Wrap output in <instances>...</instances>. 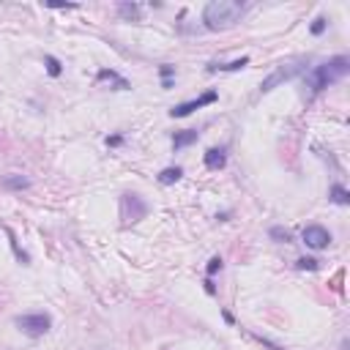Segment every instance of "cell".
<instances>
[{
	"label": "cell",
	"mask_w": 350,
	"mask_h": 350,
	"mask_svg": "<svg viewBox=\"0 0 350 350\" xmlns=\"http://www.w3.org/2000/svg\"><path fill=\"white\" fill-rule=\"evenodd\" d=\"M268 235H271L274 241H279V244H290V241H293V233L285 230V227H271Z\"/></svg>",
	"instance_id": "cell-16"
},
{
	"label": "cell",
	"mask_w": 350,
	"mask_h": 350,
	"mask_svg": "<svg viewBox=\"0 0 350 350\" xmlns=\"http://www.w3.org/2000/svg\"><path fill=\"white\" fill-rule=\"evenodd\" d=\"M326 28H328V19H326V17H318V19L312 22V28H309V30H312V36H323V33H326Z\"/></svg>",
	"instance_id": "cell-19"
},
{
	"label": "cell",
	"mask_w": 350,
	"mask_h": 350,
	"mask_svg": "<svg viewBox=\"0 0 350 350\" xmlns=\"http://www.w3.org/2000/svg\"><path fill=\"white\" fill-rule=\"evenodd\" d=\"M244 17V3L238 0H211L203 11V22L208 30H225Z\"/></svg>",
	"instance_id": "cell-2"
},
{
	"label": "cell",
	"mask_w": 350,
	"mask_h": 350,
	"mask_svg": "<svg viewBox=\"0 0 350 350\" xmlns=\"http://www.w3.org/2000/svg\"><path fill=\"white\" fill-rule=\"evenodd\" d=\"M44 63H47V71H50V77H60L63 66H60V60H58L55 55H47V58H44Z\"/></svg>",
	"instance_id": "cell-17"
},
{
	"label": "cell",
	"mask_w": 350,
	"mask_h": 350,
	"mask_svg": "<svg viewBox=\"0 0 350 350\" xmlns=\"http://www.w3.org/2000/svg\"><path fill=\"white\" fill-rule=\"evenodd\" d=\"M50 9H77V3H63V0H50Z\"/></svg>",
	"instance_id": "cell-21"
},
{
	"label": "cell",
	"mask_w": 350,
	"mask_h": 350,
	"mask_svg": "<svg viewBox=\"0 0 350 350\" xmlns=\"http://www.w3.org/2000/svg\"><path fill=\"white\" fill-rule=\"evenodd\" d=\"M203 285H205V290H208V293H211V295H213V293H216V285H213V282H211V277H208V279L203 282Z\"/></svg>",
	"instance_id": "cell-24"
},
{
	"label": "cell",
	"mask_w": 350,
	"mask_h": 350,
	"mask_svg": "<svg viewBox=\"0 0 350 350\" xmlns=\"http://www.w3.org/2000/svg\"><path fill=\"white\" fill-rule=\"evenodd\" d=\"M99 79H110V82H115V91H129V79H123V77H118L112 69H102L99 71Z\"/></svg>",
	"instance_id": "cell-13"
},
{
	"label": "cell",
	"mask_w": 350,
	"mask_h": 350,
	"mask_svg": "<svg viewBox=\"0 0 350 350\" xmlns=\"http://www.w3.org/2000/svg\"><path fill=\"white\" fill-rule=\"evenodd\" d=\"M120 143H123V137H120V134H112V137H107V145H110V148H118Z\"/></svg>",
	"instance_id": "cell-23"
},
{
	"label": "cell",
	"mask_w": 350,
	"mask_h": 350,
	"mask_svg": "<svg viewBox=\"0 0 350 350\" xmlns=\"http://www.w3.org/2000/svg\"><path fill=\"white\" fill-rule=\"evenodd\" d=\"M216 99H219V93H216V91H208V93H203L200 99H194V102H184V104L172 107V110H170V115H172V118H186V115H192L194 110H200V107L213 104Z\"/></svg>",
	"instance_id": "cell-5"
},
{
	"label": "cell",
	"mask_w": 350,
	"mask_h": 350,
	"mask_svg": "<svg viewBox=\"0 0 350 350\" xmlns=\"http://www.w3.org/2000/svg\"><path fill=\"white\" fill-rule=\"evenodd\" d=\"M331 200H334L336 205H347V203H350V192H347L342 184H334V186H331Z\"/></svg>",
	"instance_id": "cell-15"
},
{
	"label": "cell",
	"mask_w": 350,
	"mask_h": 350,
	"mask_svg": "<svg viewBox=\"0 0 350 350\" xmlns=\"http://www.w3.org/2000/svg\"><path fill=\"white\" fill-rule=\"evenodd\" d=\"M14 323L28 336H44L47 331H50V326H52V318L44 315V312H36V315H19Z\"/></svg>",
	"instance_id": "cell-3"
},
{
	"label": "cell",
	"mask_w": 350,
	"mask_h": 350,
	"mask_svg": "<svg viewBox=\"0 0 350 350\" xmlns=\"http://www.w3.org/2000/svg\"><path fill=\"white\" fill-rule=\"evenodd\" d=\"M200 132L197 129H184V132H175L172 134V148L175 151H181V148H189L192 143H197Z\"/></svg>",
	"instance_id": "cell-10"
},
{
	"label": "cell",
	"mask_w": 350,
	"mask_h": 350,
	"mask_svg": "<svg viewBox=\"0 0 350 350\" xmlns=\"http://www.w3.org/2000/svg\"><path fill=\"white\" fill-rule=\"evenodd\" d=\"M159 74H161V79H172V74H175V66H170V63H164L159 69Z\"/></svg>",
	"instance_id": "cell-22"
},
{
	"label": "cell",
	"mask_w": 350,
	"mask_h": 350,
	"mask_svg": "<svg viewBox=\"0 0 350 350\" xmlns=\"http://www.w3.org/2000/svg\"><path fill=\"white\" fill-rule=\"evenodd\" d=\"M0 186L6 192H22V189H30V178H25V175H6V178H0Z\"/></svg>",
	"instance_id": "cell-9"
},
{
	"label": "cell",
	"mask_w": 350,
	"mask_h": 350,
	"mask_svg": "<svg viewBox=\"0 0 350 350\" xmlns=\"http://www.w3.org/2000/svg\"><path fill=\"white\" fill-rule=\"evenodd\" d=\"M205 167L208 170H222L227 164V156H225V148H208L205 151Z\"/></svg>",
	"instance_id": "cell-8"
},
{
	"label": "cell",
	"mask_w": 350,
	"mask_h": 350,
	"mask_svg": "<svg viewBox=\"0 0 350 350\" xmlns=\"http://www.w3.org/2000/svg\"><path fill=\"white\" fill-rule=\"evenodd\" d=\"M295 268H301V271H318L320 262L315 257H298V260H295Z\"/></svg>",
	"instance_id": "cell-18"
},
{
	"label": "cell",
	"mask_w": 350,
	"mask_h": 350,
	"mask_svg": "<svg viewBox=\"0 0 350 350\" xmlns=\"http://www.w3.org/2000/svg\"><path fill=\"white\" fill-rule=\"evenodd\" d=\"M118 14L123 19H129V22H143V6L140 3H118Z\"/></svg>",
	"instance_id": "cell-11"
},
{
	"label": "cell",
	"mask_w": 350,
	"mask_h": 350,
	"mask_svg": "<svg viewBox=\"0 0 350 350\" xmlns=\"http://www.w3.org/2000/svg\"><path fill=\"white\" fill-rule=\"evenodd\" d=\"M304 71V66H298V63H287V66H279L274 74H268L266 79H262V85H260V93H271L274 88H279L282 82H287V79H293L295 74H301Z\"/></svg>",
	"instance_id": "cell-4"
},
{
	"label": "cell",
	"mask_w": 350,
	"mask_h": 350,
	"mask_svg": "<svg viewBox=\"0 0 350 350\" xmlns=\"http://www.w3.org/2000/svg\"><path fill=\"white\" fill-rule=\"evenodd\" d=\"M148 213V203L140 194H123V219L140 222Z\"/></svg>",
	"instance_id": "cell-6"
},
{
	"label": "cell",
	"mask_w": 350,
	"mask_h": 350,
	"mask_svg": "<svg viewBox=\"0 0 350 350\" xmlns=\"http://www.w3.org/2000/svg\"><path fill=\"white\" fill-rule=\"evenodd\" d=\"M244 66H249V58H238V60H233V63H211L208 71H238V69H244Z\"/></svg>",
	"instance_id": "cell-14"
},
{
	"label": "cell",
	"mask_w": 350,
	"mask_h": 350,
	"mask_svg": "<svg viewBox=\"0 0 350 350\" xmlns=\"http://www.w3.org/2000/svg\"><path fill=\"white\" fill-rule=\"evenodd\" d=\"M347 71H350V60H347L345 55H336V58H331V60H326V63L315 66V69L307 74V88H309V93L326 91L328 85L339 82V79L345 77Z\"/></svg>",
	"instance_id": "cell-1"
},
{
	"label": "cell",
	"mask_w": 350,
	"mask_h": 350,
	"mask_svg": "<svg viewBox=\"0 0 350 350\" xmlns=\"http://www.w3.org/2000/svg\"><path fill=\"white\" fill-rule=\"evenodd\" d=\"M222 266H225V262H222V257L216 254V257H211V260H208V266H205V274H208V277H213V274H216V271H222Z\"/></svg>",
	"instance_id": "cell-20"
},
{
	"label": "cell",
	"mask_w": 350,
	"mask_h": 350,
	"mask_svg": "<svg viewBox=\"0 0 350 350\" xmlns=\"http://www.w3.org/2000/svg\"><path fill=\"white\" fill-rule=\"evenodd\" d=\"M304 244L309 249H326L331 244V233L323 225H309V227H304Z\"/></svg>",
	"instance_id": "cell-7"
},
{
	"label": "cell",
	"mask_w": 350,
	"mask_h": 350,
	"mask_svg": "<svg viewBox=\"0 0 350 350\" xmlns=\"http://www.w3.org/2000/svg\"><path fill=\"white\" fill-rule=\"evenodd\" d=\"M181 178H184V170H181V167H164V170L159 172V184H164V186L178 184Z\"/></svg>",
	"instance_id": "cell-12"
},
{
	"label": "cell",
	"mask_w": 350,
	"mask_h": 350,
	"mask_svg": "<svg viewBox=\"0 0 350 350\" xmlns=\"http://www.w3.org/2000/svg\"><path fill=\"white\" fill-rule=\"evenodd\" d=\"M222 318H225L227 323H235V318H233V315H230V312H227V309H222Z\"/></svg>",
	"instance_id": "cell-25"
}]
</instances>
